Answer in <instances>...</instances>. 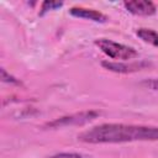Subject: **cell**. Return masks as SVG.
Returning a JSON list of instances; mask_svg holds the SVG:
<instances>
[{"instance_id":"obj_4","label":"cell","mask_w":158,"mask_h":158,"mask_svg":"<svg viewBox=\"0 0 158 158\" xmlns=\"http://www.w3.org/2000/svg\"><path fill=\"white\" fill-rule=\"evenodd\" d=\"M101 65L110 70V72H115V73H135L138 70H142L147 67H149V62L147 60H136V62H131V63H122V62H107L104 60L101 63Z\"/></svg>"},{"instance_id":"obj_1","label":"cell","mask_w":158,"mask_h":158,"mask_svg":"<svg viewBox=\"0 0 158 158\" xmlns=\"http://www.w3.org/2000/svg\"><path fill=\"white\" fill-rule=\"evenodd\" d=\"M78 139L85 143H123L136 141H157L158 127L146 125L102 123L78 135Z\"/></svg>"},{"instance_id":"obj_7","label":"cell","mask_w":158,"mask_h":158,"mask_svg":"<svg viewBox=\"0 0 158 158\" xmlns=\"http://www.w3.org/2000/svg\"><path fill=\"white\" fill-rule=\"evenodd\" d=\"M136 35L143 42L158 47V32H156V31H153L151 28H138L136 31Z\"/></svg>"},{"instance_id":"obj_2","label":"cell","mask_w":158,"mask_h":158,"mask_svg":"<svg viewBox=\"0 0 158 158\" xmlns=\"http://www.w3.org/2000/svg\"><path fill=\"white\" fill-rule=\"evenodd\" d=\"M95 44L110 58L112 59H122V60H128L138 57V52L130 46H125L122 43L114 42L107 38H100L95 40Z\"/></svg>"},{"instance_id":"obj_3","label":"cell","mask_w":158,"mask_h":158,"mask_svg":"<svg viewBox=\"0 0 158 158\" xmlns=\"http://www.w3.org/2000/svg\"><path fill=\"white\" fill-rule=\"evenodd\" d=\"M100 115V112L95 110H89V111H81V112H75L72 115L62 116L58 117L51 122H47L44 125L46 128H62L67 126H78V125H85L94 118H96Z\"/></svg>"},{"instance_id":"obj_6","label":"cell","mask_w":158,"mask_h":158,"mask_svg":"<svg viewBox=\"0 0 158 158\" xmlns=\"http://www.w3.org/2000/svg\"><path fill=\"white\" fill-rule=\"evenodd\" d=\"M69 14L74 17H79V19H86V20H91L95 22H106L107 21V16L104 15L100 11L93 10V9H86V7H72L69 10Z\"/></svg>"},{"instance_id":"obj_5","label":"cell","mask_w":158,"mask_h":158,"mask_svg":"<svg viewBox=\"0 0 158 158\" xmlns=\"http://www.w3.org/2000/svg\"><path fill=\"white\" fill-rule=\"evenodd\" d=\"M125 9L137 16H152L157 12V6L148 0H132L123 1Z\"/></svg>"},{"instance_id":"obj_8","label":"cell","mask_w":158,"mask_h":158,"mask_svg":"<svg viewBox=\"0 0 158 158\" xmlns=\"http://www.w3.org/2000/svg\"><path fill=\"white\" fill-rule=\"evenodd\" d=\"M63 6V2L59 1H43L42 6H41V11H40V16H43L46 12L51 11V10H56Z\"/></svg>"},{"instance_id":"obj_11","label":"cell","mask_w":158,"mask_h":158,"mask_svg":"<svg viewBox=\"0 0 158 158\" xmlns=\"http://www.w3.org/2000/svg\"><path fill=\"white\" fill-rule=\"evenodd\" d=\"M142 85H144L148 89L152 90H158V78H152V79H146L142 81Z\"/></svg>"},{"instance_id":"obj_10","label":"cell","mask_w":158,"mask_h":158,"mask_svg":"<svg viewBox=\"0 0 158 158\" xmlns=\"http://www.w3.org/2000/svg\"><path fill=\"white\" fill-rule=\"evenodd\" d=\"M49 158H85L83 154H79V153H69V152H63V153H57V154H53Z\"/></svg>"},{"instance_id":"obj_9","label":"cell","mask_w":158,"mask_h":158,"mask_svg":"<svg viewBox=\"0 0 158 158\" xmlns=\"http://www.w3.org/2000/svg\"><path fill=\"white\" fill-rule=\"evenodd\" d=\"M1 80H2L4 83H10V84H15V85H21V81L17 80L15 77L10 75V74L5 70V68H1Z\"/></svg>"}]
</instances>
